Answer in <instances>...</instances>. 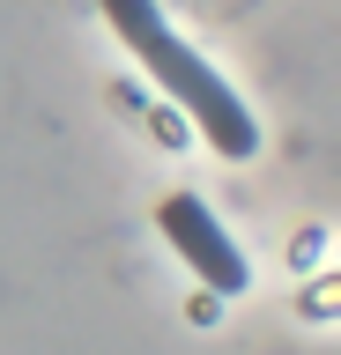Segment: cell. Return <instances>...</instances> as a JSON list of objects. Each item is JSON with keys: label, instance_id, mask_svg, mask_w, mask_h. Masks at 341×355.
<instances>
[{"label": "cell", "instance_id": "cell-1", "mask_svg": "<svg viewBox=\"0 0 341 355\" xmlns=\"http://www.w3.org/2000/svg\"><path fill=\"white\" fill-rule=\"evenodd\" d=\"M104 8V22L119 30V44L134 52L141 67H149V82L171 96V104L201 126V141L215 155H230V163H245L252 148H260V126H252V111H245V96L215 74V67L193 52V44L163 22V8L156 0H97Z\"/></svg>", "mask_w": 341, "mask_h": 355}, {"label": "cell", "instance_id": "cell-2", "mask_svg": "<svg viewBox=\"0 0 341 355\" xmlns=\"http://www.w3.org/2000/svg\"><path fill=\"white\" fill-rule=\"evenodd\" d=\"M156 230H163V244H178V259L201 274L215 296H245V282H252V266H245V252L230 244V230L215 215H208L193 193H171V200H156Z\"/></svg>", "mask_w": 341, "mask_h": 355}]
</instances>
